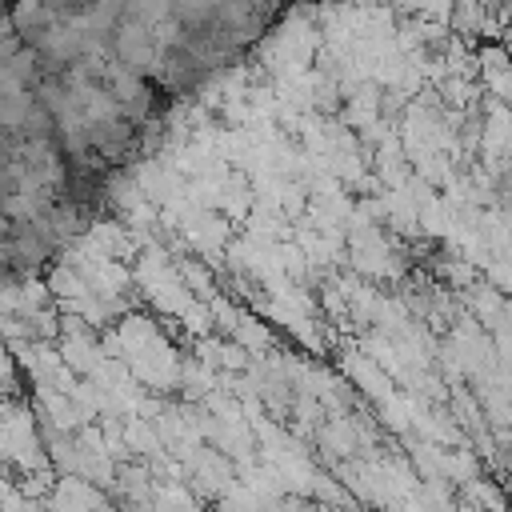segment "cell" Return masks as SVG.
<instances>
[{
	"mask_svg": "<svg viewBox=\"0 0 512 512\" xmlns=\"http://www.w3.org/2000/svg\"><path fill=\"white\" fill-rule=\"evenodd\" d=\"M280 20L260 4H4L0 292L52 268L172 112Z\"/></svg>",
	"mask_w": 512,
	"mask_h": 512,
	"instance_id": "obj_1",
	"label": "cell"
}]
</instances>
